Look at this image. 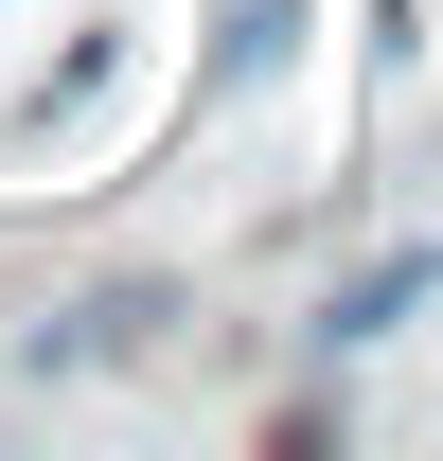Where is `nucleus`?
I'll return each instance as SVG.
<instances>
[{
  "mask_svg": "<svg viewBox=\"0 0 443 461\" xmlns=\"http://www.w3.org/2000/svg\"><path fill=\"white\" fill-rule=\"evenodd\" d=\"M426 285H443L426 249H390V267H355V285L320 302V338H337V355H355V338H390V320H408V302H426Z\"/></svg>",
  "mask_w": 443,
  "mask_h": 461,
  "instance_id": "1",
  "label": "nucleus"
}]
</instances>
